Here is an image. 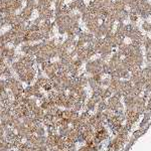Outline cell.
Instances as JSON below:
<instances>
[{
  "instance_id": "1",
  "label": "cell",
  "mask_w": 151,
  "mask_h": 151,
  "mask_svg": "<svg viewBox=\"0 0 151 151\" xmlns=\"http://www.w3.org/2000/svg\"><path fill=\"white\" fill-rule=\"evenodd\" d=\"M32 14H33V10H31L30 8L28 7H22L20 10V12L18 13V17L21 19L22 21H24V22H26V21H28L30 18L32 17Z\"/></svg>"
},
{
  "instance_id": "26",
  "label": "cell",
  "mask_w": 151,
  "mask_h": 151,
  "mask_svg": "<svg viewBox=\"0 0 151 151\" xmlns=\"http://www.w3.org/2000/svg\"><path fill=\"white\" fill-rule=\"evenodd\" d=\"M3 77V69H1L0 68V79Z\"/></svg>"
},
{
  "instance_id": "21",
  "label": "cell",
  "mask_w": 151,
  "mask_h": 151,
  "mask_svg": "<svg viewBox=\"0 0 151 151\" xmlns=\"http://www.w3.org/2000/svg\"><path fill=\"white\" fill-rule=\"evenodd\" d=\"M83 64H84V62L81 59H79V57L73 60V64H74L76 68H78V69H81V66H83Z\"/></svg>"
},
{
  "instance_id": "23",
  "label": "cell",
  "mask_w": 151,
  "mask_h": 151,
  "mask_svg": "<svg viewBox=\"0 0 151 151\" xmlns=\"http://www.w3.org/2000/svg\"><path fill=\"white\" fill-rule=\"evenodd\" d=\"M42 89H44L45 92H49V91H51L53 90V86H51V80H49V82L48 83H46L45 85L42 86Z\"/></svg>"
},
{
  "instance_id": "12",
  "label": "cell",
  "mask_w": 151,
  "mask_h": 151,
  "mask_svg": "<svg viewBox=\"0 0 151 151\" xmlns=\"http://www.w3.org/2000/svg\"><path fill=\"white\" fill-rule=\"evenodd\" d=\"M27 108L31 111L32 109H33L35 106H37V99L34 98V97H30V98H28V101H27Z\"/></svg>"
},
{
  "instance_id": "9",
  "label": "cell",
  "mask_w": 151,
  "mask_h": 151,
  "mask_svg": "<svg viewBox=\"0 0 151 151\" xmlns=\"http://www.w3.org/2000/svg\"><path fill=\"white\" fill-rule=\"evenodd\" d=\"M8 12V0H0V14Z\"/></svg>"
},
{
  "instance_id": "3",
  "label": "cell",
  "mask_w": 151,
  "mask_h": 151,
  "mask_svg": "<svg viewBox=\"0 0 151 151\" xmlns=\"http://www.w3.org/2000/svg\"><path fill=\"white\" fill-rule=\"evenodd\" d=\"M112 8H113L116 12H120L122 11V10L126 9V5L124 4L123 0H114L113 4H112Z\"/></svg>"
},
{
  "instance_id": "14",
  "label": "cell",
  "mask_w": 151,
  "mask_h": 151,
  "mask_svg": "<svg viewBox=\"0 0 151 151\" xmlns=\"http://www.w3.org/2000/svg\"><path fill=\"white\" fill-rule=\"evenodd\" d=\"M12 72H13V71H12L11 66H5L3 68V77L6 78V79H7V78L12 77V76H13V75H12Z\"/></svg>"
},
{
  "instance_id": "7",
  "label": "cell",
  "mask_w": 151,
  "mask_h": 151,
  "mask_svg": "<svg viewBox=\"0 0 151 151\" xmlns=\"http://www.w3.org/2000/svg\"><path fill=\"white\" fill-rule=\"evenodd\" d=\"M45 145H46L47 148H53V147H55V146H57V143H55V135H47L46 136Z\"/></svg>"
},
{
  "instance_id": "18",
  "label": "cell",
  "mask_w": 151,
  "mask_h": 151,
  "mask_svg": "<svg viewBox=\"0 0 151 151\" xmlns=\"http://www.w3.org/2000/svg\"><path fill=\"white\" fill-rule=\"evenodd\" d=\"M45 60H47L46 57H44V55H36L35 59H34V62H35V64H38V66H40L42 64H44Z\"/></svg>"
},
{
  "instance_id": "13",
  "label": "cell",
  "mask_w": 151,
  "mask_h": 151,
  "mask_svg": "<svg viewBox=\"0 0 151 151\" xmlns=\"http://www.w3.org/2000/svg\"><path fill=\"white\" fill-rule=\"evenodd\" d=\"M141 28L146 32V33H151V22L147 20H143L141 23Z\"/></svg>"
},
{
  "instance_id": "16",
  "label": "cell",
  "mask_w": 151,
  "mask_h": 151,
  "mask_svg": "<svg viewBox=\"0 0 151 151\" xmlns=\"http://www.w3.org/2000/svg\"><path fill=\"white\" fill-rule=\"evenodd\" d=\"M30 48H31V44H23L20 46V51L23 55H28Z\"/></svg>"
},
{
  "instance_id": "20",
  "label": "cell",
  "mask_w": 151,
  "mask_h": 151,
  "mask_svg": "<svg viewBox=\"0 0 151 151\" xmlns=\"http://www.w3.org/2000/svg\"><path fill=\"white\" fill-rule=\"evenodd\" d=\"M11 44H13V46H14V47L18 46V45H21V44H23L22 37H19V36H15V37H14V39L12 40V42H11Z\"/></svg>"
},
{
  "instance_id": "2",
  "label": "cell",
  "mask_w": 151,
  "mask_h": 151,
  "mask_svg": "<svg viewBox=\"0 0 151 151\" xmlns=\"http://www.w3.org/2000/svg\"><path fill=\"white\" fill-rule=\"evenodd\" d=\"M3 15H4V19H5L6 26H11L12 24H14V23L16 22L17 15L15 13H7Z\"/></svg>"
},
{
  "instance_id": "11",
  "label": "cell",
  "mask_w": 151,
  "mask_h": 151,
  "mask_svg": "<svg viewBox=\"0 0 151 151\" xmlns=\"http://www.w3.org/2000/svg\"><path fill=\"white\" fill-rule=\"evenodd\" d=\"M45 133H46V129H45V127L44 126V125L40 124V125H38V126H36L35 131H34V134H35L36 136L45 135Z\"/></svg>"
},
{
  "instance_id": "5",
  "label": "cell",
  "mask_w": 151,
  "mask_h": 151,
  "mask_svg": "<svg viewBox=\"0 0 151 151\" xmlns=\"http://www.w3.org/2000/svg\"><path fill=\"white\" fill-rule=\"evenodd\" d=\"M71 130H72V128H70L69 126H60L57 127V134H60L62 137L66 138L70 134Z\"/></svg>"
},
{
  "instance_id": "22",
  "label": "cell",
  "mask_w": 151,
  "mask_h": 151,
  "mask_svg": "<svg viewBox=\"0 0 151 151\" xmlns=\"http://www.w3.org/2000/svg\"><path fill=\"white\" fill-rule=\"evenodd\" d=\"M55 8H62V6L64 5V2H66V0H55Z\"/></svg>"
},
{
  "instance_id": "19",
  "label": "cell",
  "mask_w": 151,
  "mask_h": 151,
  "mask_svg": "<svg viewBox=\"0 0 151 151\" xmlns=\"http://www.w3.org/2000/svg\"><path fill=\"white\" fill-rule=\"evenodd\" d=\"M96 104H97V103L95 102V101L93 100L92 98H91L90 100L87 102V104H86V106H87V109H88V110H90V111H93V110H94L95 108H96Z\"/></svg>"
},
{
  "instance_id": "15",
  "label": "cell",
  "mask_w": 151,
  "mask_h": 151,
  "mask_svg": "<svg viewBox=\"0 0 151 151\" xmlns=\"http://www.w3.org/2000/svg\"><path fill=\"white\" fill-rule=\"evenodd\" d=\"M35 82L38 84V85L40 86V87L42 88V86L45 85L46 83H48V82H49V79H48V78L44 77V76H40V77H37V78H36Z\"/></svg>"
},
{
  "instance_id": "4",
  "label": "cell",
  "mask_w": 151,
  "mask_h": 151,
  "mask_svg": "<svg viewBox=\"0 0 151 151\" xmlns=\"http://www.w3.org/2000/svg\"><path fill=\"white\" fill-rule=\"evenodd\" d=\"M11 69L13 72H15L16 74H18V73H21L23 72V71L25 70L24 69V66H23L22 64H21L19 60H15L11 64Z\"/></svg>"
},
{
  "instance_id": "24",
  "label": "cell",
  "mask_w": 151,
  "mask_h": 151,
  "mask_svg": "<svg viewBox=\"0 0 151 151\" xmlns=\"http://www.w3.org/2000/svg\"><path fill=\"white\" fill-rule=\"evenodd\" d=\"M42 22V20L39 18V17H36L35 19H33V21H32V24H35V25H40V23Z\"/></svg>"
},
{
  "instance_id": "6",
  "label": "cell",
  "mask_w": 151,
  "mask_h": 151,
  "mask_svg": "<svg viewBox=\"0 0 151 151\" xmlns=\"http://www.w3.org/2000/svg\"><path fill=\"white\" fill-rule=\"evenodd\" d=\"M15 135H16V133H15V130L12 127H8L6 130H4V136H5L7 141H11L15 137Z\"/></svg>"
},
{
  "instance_id": "17",
  "label": "cell",
  "mask_w": 151,
  "mask_h": 151,
  "mask_svg": "<svg viewBox=\"0 0 151 151\" xmlns=\"http://www.w3.org/2000/svg\"><path fill=\"white\" fill-rule=\"evenodd\" d=\"M25 1H26V7L30 8L31 10H35L36 4H37L36 0H25Z\"/></svg>"
},
{
  "instance_id": "10",
  "label": "cell",
  "mask_w": 151,
  "mask_h": 151,
  "mask_svg": "<svg viewBox=\"0 0 151 151\" xmlns=\"http://www.w3.org/2000/svg\"><path fill=\"white\" fill-rule=\"evenodd\" d=\"M33 94H34V90L31 85H27L26 88H24V90H23V96L24 97L30 98V97H33Z\"/></svg>"
},
{
  "instance_id": "25",
  "label": "cell",
  "mask_w": 151,
  "mask_h": 151,
  "mask_svg": "<svg viewBox=\"0 0 151 151\" xmlns=\"http://www.w3.org/2000/svg\"><path fill=\"white\" fill-rule=\"evenodd\" d=\"M110 81H111V80H110L109 78H106V79H104L102 82H101V84H102L103 86H109L110 85Z\"/></svg>"
},
{
  "instance_id": "27",
  "label": "cell",
  "mask_w": 151,
  "mask_h": 151,
  "mask_svg": "<svg viewBox=\"0 0 151 151\" xmlns=\"http://www.w3.org/2000/svg\"><path fill=\"white\" fill-rule=\"evenodd\" d=\"M48 1H51V2H53V1H55V0H48Z\"/></svg>"
},
{
  "instance_id": "8",
  "label": "cell",
  "mask_w": 151,
  "mask_h": 151,
  "mask_svg": "<svg viewBox=\"0 0 151 151\" xmlns=\"http://www.w3.org/2000/svg\"><path fill=\"white\" fill-rule=\"evenodd\" d=\"M45 140H46V136L45 135L35 136V141H34L33 146L39 147V146H42V145H45Z\"/></svg>"
}]
</instances>
